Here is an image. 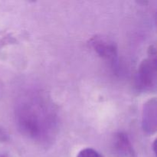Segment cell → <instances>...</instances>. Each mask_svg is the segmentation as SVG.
<instances>
[{
	"label": "cell",
	"mask_w": 157,
	"mask_h": 157,
	"mask_svg": "<svg viewBox=\"0 0 157 157\" xmlns=\"http://www.w3.org/2000/svg\"><path fill=\"white\" fill-rule=\"evenodd\" d=\"M77 157H104L99 152L91 148H86L81 150Z\"/></svg>",
	"instance_id": "5"
},
{
	"label": "cell",
	"mask_w": 157,
	"mask_h": 157,
	"mask_svg": "<svg viewBox=\"0 0 157 157\" xmlns=\"http://www.w3.org/2000/svg\"><path fill=\"white\" fill-rule=\"evenodd\" d=\"M90 44L98 55L107 59H113L117 56L116 44L105 36L93 37L90 41Z\"/></svg>",
	"instance_id": "2"
},
{
	"label": "cell",
	"mask_w": 157,
	"mask_h": 157,
	"mask_svg": "<svg viewBox=\"0 0 157 157\" xmlns=\"http://www.w3.org/2000/svg\"><path fill=\"white\" fill-rule=\"evenodd\" d=\"M6 134L5 133L4 130L2 128H0V141L6 140Z\"/></svg>",
	"instance_id": "6"
},
{
	"label": "cell",
	"mask_w": 157,
	"mask_h": 157,
	"mask_svg": "<svg viewBox=\"0 0 157 157\" xmlns=\"http://www.w3.org/2000/svg\"><path fill=\"white\" fill-rule=\"evenodd\" d=\"M156 101L155 100L150 101L144 106V117H143V124L144 130L149 133H153L156 131Z\"/></svg>",
	"instance_id": "3"
},
{
	"label": "cell",
	"mask_w": 157,
	"mask_h": 157,
	"mask_svg": "<svg viewBox=\"0 0 157 157\" xmlns=\"http://www.w3.org/2000/svg\"><path fill=\"white\" fill-rule=\"evenodd\" d=\"M114 148L118 153L122 154H131V146L124 134L120 133L117 135L114 140Z\"/></svg>",
	"instance_id": "4"
},
{
	"label": "cell",
	"mask_w": 157,
	"mask_h": 157,
	"mask_svg": "<svg viewBox=\"0 0 157 157\" xmlns=\"http://www.w3.org/2000/svg\"><path fill=\"white\" fill-rule=\"evenodd\" d=\"M156 58L145 60L141 64L138 73V85L144 90L156 87Z\"/></svg>",
	"instance_id": "1"
}]
</instances>
